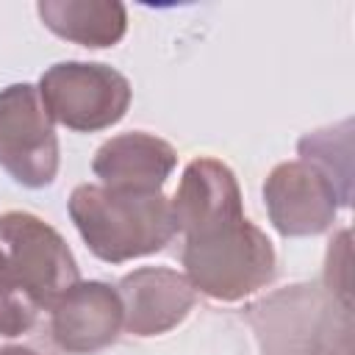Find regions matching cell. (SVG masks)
Here are the masks:
<instances>
[{
	"label": "cell",
	"mask_w": 355,
	"mask_h": 355,
	"mask_svg": "<svg viewBox=\"0 0 355 355\" xmlns=\"http://www.w3.org/2000/svg\"><path fill=\"white\" fill-rule=\"evenodd\" d=\"M67 208L89 252L105 263L161 252L178 233L169 197L161 191H119L80 183L72 189Z\"/></svg>",
	"instance_id": "obj_1"
},
{
	"label": "cell",
	"mask_w": 355,
	"mask_h": 355,
	"mask_svg": "<svg viewBox=\"0 0 355 355\" xmlns=\"http://www.w3.org/2000/svg\"><path fill=\"white\" fill-rule=\"evenodd\" d=\"M183 239L186 277L208 300L239 302L266 288L277 275L275 244L247 216L219 219Z\"/></svg>",
	"instance_id": "obj_2"
},
{
	"label": "cell",
	"mask_w": 355,
	"mask_h": 355,
	"mask_svg": "<svg viewBox=\"0 0 355 355\" xmlns=\"http://www.w3.org/2000/svg\"><path fill=\"white\" fill-rule=\"evenodd\" d=\"M39 97L53 122L75 133L116 125L130 108V80L100 61H58L39 78Z\"/></svg>",
	"instance_id": "obj_3"
},
{
	"label": "cell",
	"mask_w": 355,
	"mask_h": 355,
	"mask_svg": "<svg viewBox=\"0 0 355 355\" xmlns=\"http://www.w3.org/2000/svg\"><path fill=\"white\" fill-rule=\"evenodd\" d=\"M0 269L50 308L80 280L78 261L64 236L28 211L0 214Z\"/></svg>",
	"instance_id": "obj_4"
},
{
	"label": "cell",
	"mask_w": 355,
	"mask_h": 355,
	"mask_svg": "<svg viewBox=\"0 0 355 355\" xmlns=\"http://www.w3.org/2000/svg\"><path fill=\"white\" fill-rule=\"evenodd\" d=\"M0 166L28 189L58 175V136L33 83L0 89Z\"/></svg>",
	"instance_id": "obj_5"
},
{
	"label": "cell",
	"mask_w": 355,
	"mask_h": 355,
	"mask_svg": "<svg viewBox=\"0 0 355 355\" xmlns=\"http://www.w3.org/2000/svg\"><path fill=\"white\" fill-rule=\"evenodd\" d=\"M263 205L280 236L300 239L330 230L341 202L324 172L305 161H283L263 183Z\"/></svg>",
	"instance_id": "obj_6"
},
{
	"label": "cell",
	"mask_w": 355,
	"mask_h": 355,
	"mask_svg": "<svg viewBox=\"0 0 355 355\" xmlns=\"http://www.w3.org/2000/svg\"><path fill=\"white\" fill-rule=\"evenodd\" d=\"M125 322L116 286L78 280L50 305V333L69 355H94L119 338Z\"/></svg>",
	"instance_id": "obj_7"
},
{
	"label": "cell",
	"mask_w": 355,
	"mask_h": 355,
	"mask_svg": "<svg viewBox=\"0 0 355 355\" xmlns=\"http://www.w3.org/2000/svg\"><path fill=\"white\" fill-rule=\"evenodd\" d=\"M130 336L153 338L178 327L194 308L197 291L186 275L169 266H141L116 283Z\"/></svg>",
	"instance_id": "obj_8"
},
{
	"label": "cell",
	"mask_w": 355,
	"mask_h": 355,
	"mask_svg": "<svg viewBox=\"0 0 355 355\" xmlns=\"http://www.w3.org/2000/svg\"><path fill=\"white\" fill-rule=\"evenodd\" d=\"M175 166V147L144 130L111 136L97 147L92 161V172L100 183L119 191H161Z\"/></svg>",
	"instance_id": "obj_9"
},
{
	"label": "cell",
	"mask_w": 355,
	"mask_h": 355,
	"mask_svg": "<svg viewBox=\"0 0 355 355\" xmlns=\"http://www.w3.org/2000/svg\"><path fill=\"white\" fill-rule=\"evenodd\" d=\"M178 233L189 236L219 219L244 216V200L233 169L216 158H194L186 164L175 197L169 200Z\"/></svg>",
	"instance_id": "obj_10"
},
{
	"label": "cell",
	"mask_w": 355,
	"mask_h": 355,
	"mask_svg": "<svg viewBox=\"0 0 355 355\" xmlns=\"http://www.w3.org/2000/svg\"><path fill=\"white\" fill-rule=\"evenodd\" d=\"M36 11L50 33L92 50L119 44L128 31L119 0H39Z\"/></svg>",
	"instance_id": "obj_11"
},
{
	"label": "cell",
	"mask_w": 355,
	"mask_h": 355,
	"mask_svg": "<svg viewBox=\"0 0 355 355\" xmlns=\"http://www.w3.org/2000/svg\"><path fill=\"white\" fill-rule=\"evenodd\" d=\"M297 150L302 155L300 161L327 175V180L338 191V202L349 205L352 202V119L305 133Z\"/></svg>",
	"instance_id": "obj_12"
},
{
	"label": "cell",
	"mask_w": 355,
	"mask_h": 355,
	"mask_svg": "<svg viewBox=\"0 0 355 355\" xmlns=\"http://www.w3.org/2000/svg\"><path fill=\"white\" fill-rule=\"evenodd\" d=\"M39 311L42 305L36 302V297L0 269V336L14 338L31 333L36 327Z\"/></svg>",
	"instance_id": "obj_13"
},
{
	"label": "cell",
	"mask_w": 355,
	"mask_h": 355,
	"mask_svg": "<svg viewBox=\"0 0 355 355\" xmlns=\"http://www.w3.org/2000/svg\"><path fill=\"white\" fill-rule=\"evenodd\" d=\"M0 355H39V352L31 347H22V344H6V347H0Z\"/></svg>",
	"instance_id": "obj_14"
}]
</instances>
